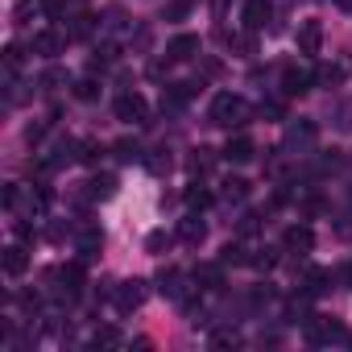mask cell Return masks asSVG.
<instances>
[{
  "mask_svg": "<svg viewBox=\"0 0 352 352\" xmlns=\"http://www.w3.org/2000/svg\"><path fill=\"white\" fill-rule=\"evenodd\" d=\"M249 120H253V104H249L245 96L220 91V96L212 100V124H220V129H245Z\"/></svg>",
  "mask_w": 352,
  "mask_h": 352,
  "instance_id": "1",
  "label": "cell"
},
{
  "mask_svg": "<svg viewBox=\"0 0 352 352\" xmlns=\"http://www.w3.org/2000/svg\"><path fill=\"white\" fill-rule=\"evenodd\" d=\"M116 120H124V124H149V100L141 91H124L116 100Z\"/></svg>",
  "mask_w": 352,
  "mask_h": 352,
  "instance_id": "2",
  "label": "cell"
},
{
  "mask_svg": "<svg viewBox=\"0 0 352 352\" xmlns=\"http://www.w3.org/2000/svg\"><path fill=\"white\" fill-rule=\"evenodd\" d=\"M112 302H116V311H120V315L137 311V307L145 302V282H141V278H133V282H120V286H116V294H112Z\"/></svg>",
  "mask_w": 352,
  "mask_h": 352,
  "instance_id": "3",
  "label": "cell"
},
{
  "mask_svg": "<svg viewBox=\"0 0 352 352\" xmlns=\"http://www.w3.org/2000/svg\"><path fill=\"white\" fill-rule=\"evenodd\" d=\"M63 46H67V34H58V30H38L34 42H30V50H34L38 58H58Z\"/></svg>",
  "mask_w": 352,
  "mask_h": 352,
  "instance_id": "4",
  "label": "cell"
},
{
  "mask_svg": "<svg viewBox=\"0 0 352 352\" xmlns=\"http://www.w3.org/2000/svg\"><path fill=\"white\" fill-rule=\"evenodd\" d=\"M336 340H348L340 323H331V319H307V344L319 348V344H336Z\"/></svg>",
  "mask_w": 352,
  "mask_h": 352,
  "instance_id": "5",
  "label": "cell"
},
{
  "mask_svg": "<svg viewBox=\"0 0 352 352\" xmlns=\"http://www.w3.org/2000/svg\"><path fill=\"white\" fill-rule=\"evenodd\" d=\"M315 137H319V124L315 120H294L290 129H286V149H311L315 145Z\"/></svg>",
  "mask_w": 352,
  "mask_h": 352,
  "instance_id": "6",
  "label": "cell"
},
{
  "mask_svg": "<svg viewBox=\"0 0 352 352\" xmlns=\"http://www.w3.org/2000/svg\"><path fill=\"white\" fill-rule=\"evenodd\" d=\"M195 286L199 290H208V294H216V290H224V261H204V265H195Z\"/></svg>",
  "mask_w": 352,
  "mask_h": 352,
  "instance_id": "7",
  "label": "cell"
},
{
  "mask_svg": "<svg viewBox=\"0 0 352 352\" xmlns=\"http://www.w3.org/2000/svg\"><path fill=\"white\" fill-rule=\"evenodd\" d=\"M311 83H315V75H311V71H298V67H286V71H282V96H286V100L307 96V91H311Z\"/></svg>",
  "mask_w": 352,
  "mask_h": 352,
  "instance_id": "8",
  "label": "cell"
},
{
  "mask_svg": "<svg viewBox=\"0 0 352 352\" xmlns=\"http://www.w3.org/2000/svg\"><path fill=\"white\" fill-rule=\"evenodd\" d=\"M54 282H63L58 290H63L67 298L83 294V265H79V261H71V265H58V270H54Z\"/></svg>",
  "mask_w": 352,
  "mask_h": 352,
  "instance_id": "9",
  "label": "cell"
},
{
  "mask_svg": "<svg viewBox=\"0 0 352 352\" xmlns=\"http://www.w3.org/2000/svg\"><path fill=\"white\" fill-rule=\"evenodd\" d=\"M199 46H204V42H199L195 34H179V38L166 46V58H170V63H187V58L199 54Z\"/></svg>",
  "mask_w": 352,
  "mask_h": 352,
  "instance_id": "10",
  "label": "cell"
},
{
  "mask_svg": "<svg viewBox=\"0 0 352 352\" xmlns=\"http://www.w3.org/2000/svg\"><path fill=\"white\" fill-rule=\"evenodd\" d=\"M294 42H298V54H307V58L319 54V46H323V25H319V21H302Z\"/></svg>",
  "mask_w": 352,
  "mask_h": 352,
  "instance_id": "11",
  "label": "cell"
},
{
  "mask_svg": "<svg viewBox=\"0 0 352 352\" xmlns=\"http://www.w3.org/2000/svg\"><path fill=\"white\" fill-rule=\"evenodd\" d=\"M282 245H286L290 253H311V249H315V232H311L307 224H290L286 236H282Z\"/></svg>",
  "mask_w": 352,
  "mask_h": 352,
  "instance_id": "12",
  "label": "cell"
},
{
  "mask_svg": "<svg viewBox=\"0 0 352 352\" xmlns=\"http://www.w3.org/2000/svg\"><path fill=\"white\" fill-rule=\"evenodd\" d=\"M270 13H274V9H270V0H245V13H241V17H245V30H249V34L265 30Z\"/></svg>",
  "mask_w": 352,
  "mask_h": 352,
  "instance_id": "13",
  "label": "cell"
},
{
  "mask_svg": "<svg viewBox=\"0 0 352 352\" xmlns=\"http://www.w3.org/2000/svg\"><path fill=\"white\" fill-rule=\"evenodd\" d=\"M253 153H257V145H253V137H232L228 145H224V162H236V166H245V162H253Z\"/></svg>",
  "mask_w": 352,
  "mask_h": 352,
  "instance_id": "14",
  "label": "cell"
},
{
  "mask_svg": "<svg viewBox=\"0 0 352 352\" xmlns=\"http://www.w3.org/2000/svg\"><path fill=\"white\" fill-rule=\"evenodd\" d=\"M0 265H5L9 278H21V274L30 270V253H25V245H9L5 257H0Z\"/></svg>",
  "mask_w": 352,
  "mask_h": 352,
  "instance_id": "15",
  "label": "cell"
},
{
  "mask_svg": "<svg viewBox=\"0 0 352 352\" xmlns=\"http://www.w3.org/2000/svg\"><path fill=\"white\" fill-rule=\"evenodd\" d=\"M204 236H208V224H204L199 216H187V220L179 224V241H187V245H204Z\"/></svg>",
  "mask_w": 352,
  "mask_h": 352,
  "instance_id": "16",
  "label": "cell"
},
{
  "mask_svg": "<svg viewBox=\"0 0 352 352\" xmlns=\"http://www.w3.org/2000/svg\"><path fill=\"white\" fill-rule=\"evenodd\" d=\"M179 282H183V274L174 270V265H166V270L157 274V290H162L166 298H179V294H183V286H179Z\"/></svg>",
  "mask_w": 352,
  "mask_h": 352,
  "instance_id": "17",
  "label": "cell"
},
{
  "mask_svg": "<svg viewBox=\"0 0 352 352\" xmlns=\"http://www.w3.org/2000/svg\"><path fill=\"white\" fill-rule=\"evenodd\" d=\"M87 195L91 199H112L116 195V179H112V174H96V179L87 183Z\"/></svg>",
  "mask_w": 352,
  "mask_h": 352,
  "instance_id": "18",
  "label": "cell"
},
{
  "mask_svg": "<svg viewBox=\"0 0 352 352\" xmlns=\"http://www.w3.org/2000/svg\"><path fill=\"white\" fill-rule=\"evenodd\" d=\"M124 344V336L116 331V327H100L96 336H91V348H120Z\"/></svg>",
  "mask_w": 352,
  "mask_h": 352,
  "instance_id": "19",
  "label": "cell"
},
{
  "mask_svg": "<svg viewBox=\"0 0 352 352\" xmlns=\"http://www.w3.org/2000/svg\"><path fill=\"white\" fill-rule=\"evenodd\" d=\"M220 261H224V265H249L253 257H249V249H245V245H224Z\"/></svg>",
  "mask_w": 352,
  "mask_h": 352,
  "instance_id": "20",
  "label": "cell"
},
{
  "mask_svg": "<svg viewBox=\"0 0 352 352\" xmlns=\"http://www.w3.org/2000/svg\"><path fill=\"white\" fill-rule=\"evenodd\" d=\"M100 245H104V241H100V232H83V236H79V257H83V261H91V257L100 253Z\"/></svg>",
  "mask_w": 352,
  "mask_h": 352,
  "instance_id": "21",
  "label": "cell"
},
{
  "mask_svg": "<svg viewBox=\"0 0 352 352\" xmlns=\"http://www.w3.org/2000/svg\"><path fill=\"white\" fill-rule=\"evenodd\" d=\"M245 195H249V183H245V179H228V183H224V199H232V204H241Z\"/></svg>",
  "mask_w": 352,
  "mask_h": 352,
  "instance_id": "22",
  "label": "cell"
},
{
  "mask_svg": "<svg viewBox=\"0 0 352 352\" xmlns=\"http://www.w3.org/2000/svg\"><path fill=\"white\" fill-rule=\"evenodd\" d=\"M187 208H212V191H204V187H187Z\"/></svg>",
  "mask_w": 352,
  "mask_h": 352,
  "instance_id": "23",
  "label": "cell"
},
{
  "mask_svg": "<svg viewBox=\"0 0 352 352\" xmlns=\"http://www.w3.org/2000/svg\"><path fill=\"white\" fill-rule=\"evenodd\" d=\"M327 282H331V274H327V270H311V274H307V294L327 290Z\"/></svg>",
  "mask_w": 352,
  "mask_h": 352,
  "instance_id": "24",
  "label": "cell"
},
{
  "mask_svg": "<svg viewBox=\"0 0 352 352\" xmlns=\"http://www.w3.org/2000/svg\"><path fill=\"white\" fill-rule=\"evenodd\" d=\"M75 96H79V100H100V83H96V79H79V83H75Z\"/></svg>",
  "mask_w": 352,
  "mask_h": 352,
  "instance_id": "25",
  "label": "cell"
},
{
  "mask_svg": "<svg viewBox=\"0 0 352 352\" xmlns=\"http://www.w3.org/2000/svg\"><path fill=\"white\" fill-rule=\"evenodd\" d=\"M191 5H195V0H170V9H166V17H170V21H183V17L191 13Z\"/></svg>",
  "mask_w": 352,
  "mask_h": 352,
  "instance_id": "26",
  "label": "cell"
},
{
  "mask_svg": "<svg viewBox=\"0 0 352 352\" xmlns=\"http://www.w3.org/2000/svg\"><path fill=\"white\" fill-rule=\"evenodd\" d=\"M191 170H195V174H208V170H212V149H195Z\"/></svg>",
  "mask_w": 352,
  "mask_h": 352,
  "instance_id": "27",
  "label": "cell"
},
{
  "mask_svg": "<svg viewBox=\"0 0 352 352\" xmlns=\"http://www.w3.org/2000/svg\"><path fill=\"white\" fill-rule=\"evenodd\" d=\"M38 5H42V0H13V17H17V21H25Z\"/></svg>",
  "mask_w": 352,
  "mask_h": 352,
  "instance_id": "28",
  "label": "cell"
},
{
  "mask_svg": "<svg viewBox=\"0 0 352 352\" xmlns=\"http://www.w3.org/2000/svg\"><path fill=\"white\" fill-rule=\"evenodd\" d=\"M236 344H241L236 331H216V336H212V348H236Z\"/></svg>",
  "mask_w": 352,
  "mask_h": 352,
  "instance_id": "29",
  "label": "cell"
},
{
  "mask_svg": "<svg viewBox=\"0 0 352 352\" xmlns=\"http://www.w3.org/2000/svg\"><path fill=\"white\" fill-rule=\"evenodd\" d=\"M91 34V17H75V25L67 30V38H87Z\"/></svg>",
  "mask_w": 352,
  "mask_h": 352,
  "instance_id": "30",
  "label": "cell"
},
{
  "mask_svg": "<svg viewBox=\"0 0 352 352\" xmlns=\"http://www.w3.org/2000/svg\"><path fill=\"white\" fill-rule=\"evenodd\" d=\"M116 153H120L124 162H133V157H141V145H137V141H116Z\"/></svg>",
  "mask_w": 352,
  "mask_h": 352,
  "instance_id": "31",
  "label": "cell"
},
{
  "mask_svg": "<svg viewBox=\"0 0 352 352\" xmlns=\"http://www.w3.org/2000/svg\"><path fill=\"white\" fill-rule=\"evenodd\" d=\"M166 245H170V236H166V232H149V241H145V249H149V253H162Z\"/></svg>",
  "mask_w": 352,
  "mask_h": 352,
  "instance_id": "32",
  "label": "cell"
},
{
  "mask_svg": "<svg viewBox=\"0 0 352 352\" xmlns=\"http://www.w3.org/2000/svg\"><path fill=\"white\" fill-rule=\"evenodd\" d=\"M340 79H344L340 67H323V71H319V83H340Z\"/></svg>",
  "mask_w": 352,
  "mask_h": 352,
  "instance_id": "33",
  "label": "cell"
},
{
  "mask_svg": "<svg viewBox=\"0 0 352 352\" xmlns=\"http://www.w3.org/2000/svg\"><path fill=\"white\" fill-rule=\"evenodd\" d=\"M261 116H270V120H282L286 112H282V104H278V100H270V104H261Z\"/></svg>",
  "mask_w": 352,
  "mask_h": 352,
  "instance_id": "34",
  "label": "cell"
},
{
  "mask_svg": "<svg viewBox=\"0 0 352 352\" xmlns=\"http://www.w3.org/2000/svg\"><path fill=\"white\" fill-rule=\"evenodd\" d=\"M96 153H100L96 141H83V145H79V162H96Z\"/></svg>",
  "mask_w": 352,
  "mask_h": 352,
  "instance_id": "35",
  "label": "cell"
},
{
  "mask_svg": "<svg viewBox=\"0 0 352 352\" xmlns=\"http://www.w3.org/2000/svg\"><path fill=\"white\" fill-rule=\"evenodd\" d=\"M257 220H261V216H253V212H249V216L241 220V232H257Z\"/></svg>",
  "mask_w": 352,
  "mask_h": 352,
  "instance_id": "36",
  "label": "cell"
},
{
  "mask_svg": "<svg viewBox=\"0 0 352 352\" xmlns=\"http://www.w3.org/2000/svg\"><path fill=\"white\" fill-rule=\"evenodd\" d=\"M336 9H344V13H352V0H336Z\"/></svg>",
  "mask_w": 352,
  "mask_h": 352,
  "instance_id": "37",
  "label": "cell"
}]
</instances>
